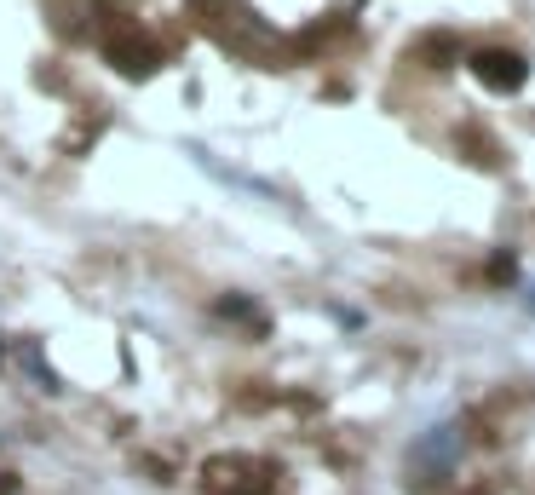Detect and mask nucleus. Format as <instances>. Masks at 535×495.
<instances>
[{
    "mask_svg": "<svg viewBox=\"0 0 535 495\" xmlns=\"http://www.w3.org/2000/svg\"><path fill=\"white\" fill-rule=\"evenodd\" d=\"M104 58H110L127 81H144V75H156V64H162L156 47L144 41L139 29H110V35H104Z\"/></svg>",
    "mask_w": 535,
    "mask_h": 495,
    "instance_id": "nucleus-1",
    "label": "nucleus"
},
{
    "mask_svg": "<svg viewBox=\"0 0 535 495\" xmlns=\"http://www.w3.org/2000/svg\"><path fill=\"white\" fill-rule=\"evenodd\" d=\"M472 75L484 81L489 93H518L524 81H530V64L518 58V52H501V47H489L472 58Z\"/></svg>",
    "mask_w": 535,
    "mask_h": 495,
    "instance_id": "nucleus-2",
    "label": "nucleus"
},
{
    "mask_svg": "<svg viewBox=\"0 0 535 495\" xmlns=\"http://www.w3.org/2000/svg\"><path fill=\"white\" fill-rule=\"evenodd\" d=\"M415 58L426 70H455V64H461V41H455L449 29H426L415 41Z\"/></svg>",
    "mask_w": 535,
    "mask_h": 495,
    "instance_id": "nucleus-3",
    "label": "nucleus"
},
{
    "mask_svg": "<svg viewBox=\"0 0 535 495\" xmlns=\"http://www.w3.org/2000/svg\"><path fill=\"white\" fill-rule=\"evenodd\" d=\"M213 311H219V317H236V323H254V329H259V311L248 306L242 294H225V300H219V306H213Z\"/></svg>",
    "mask_w": 535,
    "mask_h": 495,
    "instance_id": "nucleus-4",
    "label": "nucleus"
},
{
    "mask_svg": "<svg viewBox=\"0 0 535 495\" xmlns=\"http://www.w3.org/2000/svg\"><path fill=\"white\" fill-rule=\"evenodd\" d=\"M489 277H495V283H512V277H518L512 254H495V260H489Z\"/></svg>",
    "mask_w": 535,
    "mask_h": 495,
    "instance_id": "nucleus-5",
    "label": "nucleus"
},
{
    "mask_svg": "<svg viewBox=\"0 0 535 495\" xmlns=\"http://www.w3.org/2000/svg\"><path fill=\"white\" fill-rule=\"evenodd\" d=\"M196 6H213V0H196Z\"/></svg>",
    "mask_w": 535,
    "mask_h": 495,
    "instance_id": "nucleus-6",
    "label": "nucleus"
}]
</instances>
